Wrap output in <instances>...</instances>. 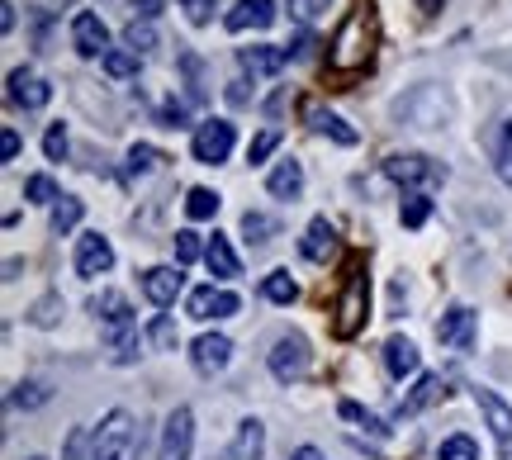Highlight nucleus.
I'll list each match as a JSON object with an SVG mask.
<instances>
[{
    "mask_svg": "<svg viewBox=\"0 0 512 460\" xmlns=\"http://www.w3.org/2000/svg\"><path fill=\"white\" fill-rule=\"evenodd\" d=\"M375 48H380V15H375V0H356L328 43V72L332 76L366 72Z\"/></svg>",
    "mask_w": 512,
    "mask_h": 460,
    "instance_id": "1",
    "label": "nucleus"
},
{
    "mask_svg": "<svg viewBox=\"0 0 512 460\" xmlns=\"http://www.w3.org/2000/svg\"><path fill=\"white\" fill-rule=\"evenodd\" d=\"M366 313H370V276L361 261H351L347 285H342V295L332 304V332L337 337H356V332L366 328Z\"/></svg>",
    "mask_w": 512,
    "mask_h": 460,
    "instance_id": "2",
    "label": "nucleus"
},
{
    "mask_svg": "<svg viewBox=\"0 0 512 460\" xmlns=\"http://www.w3.org/2000/svg\"><path fill=\"white\" fill-rule=\"evenodd\" d=\"M384 176L403 190H413V195H427V190L446 185V166L422 157V152H394V157H384Z\"/></svg>",
    "mask_w": 512,
    "mask_h": 460,
    "instance_id": "3",
    "label": "nucleus"
},
{
    "mask_svg": "<svg viewBox=\"0 0 512 460\" xmlns=\"http://www.w3.org/2000/svg\"><path fill=\"white\" fill-rule=\"evenodd\" d=\"M128 446H133V418H128L124 408H110V413L100 418V427H95V437H91L95 460H124Z\"/></svg>",
    "mask_w": 512,
    "mask_h": 460,
    "instance_id": "4",
    "label": "nucleus"
},
{
    "mask_svg": "<svg viewBox=\"0 0 512 460\" xmlns=\"http://www.w3.org/2000/svg\"><path fill=\"white\" fill-rule=\"evenodd\" d=\"M233 143H238V133H233V124H228V119H204L200 129H195L190 152H195V162L219 166V162H228V157H233Z\"/></svg>",
    "mask_w": 512,
    "mask_h": 460,
    "instance_id": "5",
    "label": "nucleus"
},
{
    "mask_svg": "<svg viewBox=\"0 0 512 460\" xmlns=\"http://www.w3.org/2000/svg\"><path fill=\"white\" fill-rule=\"evenodd\" d=\"M271 375L280 385H299V380L309 375V342H304L299 332H285L271 347Z\"/></svg>",
    "mask_w": 512,
    "mask_h": 460,
    "instance_id": "6",
    "label": "nucleus"
},
{
    "mask_svg": "<svg viewBox=\"0 0 512 460\" xmlns=\"http://www.w3.org/2000/svg\"><path fill=\"white\" fill-rule=\"evenodd\" d=\"M190 451H195V413L181 404V408H171V413H166L162 451H157V460H190Z\"/></svg>",
    "mask_w": 512,
    "mask_h": 460,
    "instance_id": "7",
    "label": "nucleus"
},
{
    "mask_svg": "<svg viewBox=\"0 0 512 460\" xmlns=\"http://www.w3.org/2000/svg\"><path fill=\"white\" fill-rule=\"evenodd\" d=\"M475 404L479 413H484V423H489V432H494V442H498V456L512 460V408L498 399L494 389H475Z\"/></svg>",
    "mask_w": 512,
    "mask_h": 460,
    "instance_id": "8",
    "label": "nucleus"
},
{
    "mask_svg": "<svg viewBox=\"0 0 512 460\" xmlns=\"http://www.w3.org/2000/svg\"><path fill=\"white\" fill-rule=\"evenodd\" d=\"M475 332H479V313L465 309V304H456V309L441 313L437 342H441V347H451V351H470V347H475Z\"/></svg>",
    "mask_w": 512,
    "mask_h": 460,
    "instance_id": "9",
    "label": "nucleus"
},
{
    "mask_svg": "<svg viewBox=\"0 0 512 460\" xmlns=\"http://www.w3.org/2000/svg\"><path fill=\"white\" fill-rule=\"evenodd\" d=\"M299 114H304V124H309L313 133H323V138H332L337 148H356V138H361V133H356V129L347 124V119H342V114L323 110L318 100H299Z\"/></svg>",
    "mask_w": 512,
    "mask_h": 460,
    "instance_id": "10",
    "label": "nucleus"
},
{
    "mask_svg": "<svg viewBox=\"0 0 512 460\" xmlns=\"http://www.w3.org/2000/svg\"><path fill=\"white\" fill-rule=\"evenodd\" d=\"M238 309H242V299L233 295V290H219V285H200V290L190 295V304H185V313L200 318V323H209V318H233Z\"/></svg>",
    "mask_w": 512,
    "mask_h": 460,
    "instance_id": "11",
    "label": "nucleus"
},
{
    "mask_svg": "<svg viewBox=\"0 0 512 460\" xmlns=\"http://www.w3.org/2000/svg\"><path fill=\"white\" fill-rule=\"evenodd\" d=\"M110 266H114L110 238H100V233H86V238H76V276H81V280H95V276H105Z\"/></svg>",
    "mask_w": 512,
    "mask_h": 460,
    "instance_id": "12",
    "label": "nucleus"
},
{
    "mask_svg": "<svg viewBox=\"0 0 512 460\" xmlns=\"http://www.w3.org/2000/svg\"><path fill=\"white\" fill-rule=\"evenodd\" d=\"M72 43L81 57H105L110 53V29H105V19L95 15V10H81L72 19Z\"/></svg>",
    "mask_w": 512,
    "mask_h": 460,
    "instance_id": "13",
    "label": "nucleus"
},
{
    "mask_svg": "<svg viewBox=\"0 0 512 460\" xmlns=\"http://www.w3.org/2000/svg\"><path fill=\"white\" fill-rule=\"evenodd\" d=\"M10 100H15L19 110H43V105L53 100V86H48L34 67H15V72H10Z\"/></svg>",
    "mask_w": 512,
    "mask_h": 460,
    "instance_id": "14",
    "label": "nucleus"
},
{
    "mask_svg": "<svg viewBox=\"0 0 512 460\" xmlns=\"http://www.w3.org/2000/svg\"><path fill=\"white\" fill-rule=\"evenodd\" d=\"M275 24V0H238L228 15H223V29L228 34H247V29H271Z\"/></svg>",
    "mask_w": 512,
    "mask_h": 460,
    "instance_id": "15",
    "label": "nucleus"
},
{
    "mask_svg": "<svg viewBox=\"0 0 512 460\" xmlns=\"http://www.w3.org/2000/svg\"><path fill=\"white\" fill-rule=\"evenodd\" d=\"M91 313L100 318L105 337H114V332H128V328H133V309H128V299L119 295V290H100V295L91 299Z\"/></svg>",
    "mask_w": 512,
    "mask_h": 460,
    "instance_id": "16",
    "label": "nucleus"
},
{
    "mask_svg": "<svg viewBox=\"0 0 512 460\" xmlns=\"http://www.w3.org/2000/svg\"><path fill=\"white\" fill-rule=\"evenodd\" d=\"M190 361H195L200 375H219V370L233 361V342H228L223 332H204L200 342L190 347Z\"/></svg>",
    "mask_w": 512,
    "mask_h": 460,
    "instance_id": "17",
    "label": "nucleus"
},
{
    "mask_svg": "<svg viewBox=\"0 0 512 460\" xmlns=\"http://www.w3.org/2000/svg\"><path fill=\"white\" fill-rule=\"evenodd\" d=\"M185 276L176 271V266H152V271H143V295L157 304V309H171L176 304V295H181Z\"/></svg>",
    "mask_w": 512,
    "mask_h": 460,
    "instance_id": "18",
    "label": "nucleus"
},
{
    "mask_svg": "<svg viewBox=\"0 0 512 460\" xmlns=\"http://www.w3.org/2000/svg\"><path fill=\"white\" fill-rule=\"evenodd\" d=\"M238 62L247 76H275L285 72L290 62V48H275V43H256V48H238Z\"/></svg>",
    "mask_w": 512,
    "mask_h": 460,
    "instance_id": "19",
    "label": "nucleus"
},
{
    "mask_svg": "<svg viewBox=\"0 0 512 460\" xmlns=\"http://www.w3.org/2000/svg\"><path fill=\"white\" fill-rule=\"evenodd\" d=\"M261 456H266V427L256 423V418H242L238 437L228 442V451L219 460H261Z\"/></svg>",
    "mask_w": 512,
    "mask_h": 460,
    "instance_id": "20",
    "label": "nucleus"
},
{
    "mask_svg": "<svg viewBox=\"0 0 512 460\" xmlns=\"http://www.w3.org/2000/svg\"><path fill=\"white\" fill-rule=\"evenodd\" d=\"M204 266H209V276H219V280H238L242 276V261H238L233 242L223 238V233L209 238V247H204Z\"/></svg>",
    "mask_w": 512,
    "mask_h": 460,
    "instance_id": "21",
    "label": "nucleus"
},
{
    "mask_svg": "<svg viewBox=\"0 0 512 460\" xmlns=\"http://www.w3.org/2000/svg\"><path fill=\"white\" fill-rule=\"evenodd\" d=\"M418 366H422V356H418V347H413L408 337H389V342H384V370H389L394 380L418 375Z\"/></svg>",
    "mask_w": 512,
    "mask_h": 460,
    "instance_id": "22",
    "label": "nucleus"
},
{
    "mask_svg": "<svg viewBox=\"0 0 512 460\" xmlns=\"http://www.w3.org/2000/svg\"><path fill=\"white\" fill-rule=\"evenodd\" d=\"M266 190H271L275 200H299V195H304V166L280 162L271 176H266Z\"/></svg>",
    "mask_w": 512,
    "mask_h": 460,
    "instance_id": "23",
    "label": "nucleus"
},
{
    "mask_svg": "<svg viewBox=\"0 0 512 460\" xmlns=\"http://www.w3.org/2000/svg\"><path fill=\"white\" fill-rule=\"evenodd\" d=\"M332 247H337V228H332L328 219H313L309 233H304V242H299V252H304L309 261H328Z\"/></svg>",
    "mask_w": 512,
    "mask_h": 460,
    "instance_id": "24",
    "label": "nucleus"
},
{
    "mask_svg": "<svg viewBox=\"0 0 512 460\" xmlns=\"http://www.w3.org/2000/svg\"><path fill=\"white\" fill-rule=\"evenodd\" d=\"M100 67L114 76V81H128V76H138V67H143V57L133 53V48H110V53L100 57Z\"/></svg>",
    "mask_w": 512,
    "mask_h": 460,
    "instance_id": "25",
    "label": "nucleus"
},
{
    "mask_svg": "<svg viewBox=\"0 0 512 460\" xmlns=\"http://www.w3.org/2000/svg\"><path fill=\"white\" fill-rule=\"evenodd\" d=\"M494 162H498V181L512 190V119H503L494 133Z\"/></svg>",
    "mask_w": 512,
    "mask_h": 460,
    "instance_id": "26",
    "label": "nucleus"
},
{
    "mask_svg": "<svg viewBox=\"0 0 512 460\" xmlns=\"http://www.w3.org/2000/svg\"><path fill=\"white\" fill-rule=\"evenodd\" d=\"M261 295L271 299V304H294V299H299V285H294L290 271H271V276L261 280Z\"/></svg>",
    "mask_w": 512,
    "mask_h": 460,
    "instance_id": "27",
    "label": "nucleus"
},
{
    "mask_svg": "<svg viewBox=\"0 0 512 460\" xmlns=\"http://www.w3.org/2000/svg\"><path fill=\"white\" fill-rule=\"evenodd\" d=\"M81 214H86V204L76 200V195H62V200L53 204V233L62 238V233H72L76 223H81Z\"/></svg>",
    "mask_w": 512,
    "mask_h": 460,
    "instance_id": "28",
    "label": "nucleus"
},
{
    "mask_svg": "<svg viewBox=\"0 0 512 460\" xmlns=\"http://www.w3.org/2000/svg\"><path fill=\"white\" fill-rule=\"evenodd\" d=\"M441 399V375H422L418 380V389L403 399V413H422L427 404H437Z\"/></svg>",
    "mask_w": 512,
    "mask_h": 460,
    "instance_id": "29",
    "label": "nucleus"
},
{
    "mask_svg": "<svg viewBox=\"0 0 512 460\" xmlns=\"http://www.w3.org/2000/svg\"><path fill=\"white\" fill-rule=\"evenodd\" d=\"M219 195H214V190H204V185H195V190H190V195H185V214H190V219L200 223V219H214V214H219Z\"/></svg>",
    "mask_w": 512,
    "mask_h": 460,
    "instance_id": "30",
    "label": "nucleus"
},
{
    "mask_svg": "<svg viewBox=\"0 0 512 460\" xmlns=\"http://www.w3.org/2000/svg\"><path fill=\"white\" fill-rule=\"evenodd\" d=\"M181 72H185V81H190V105H204L209 100V91H204V62L195 53H181Z\"/></svg>",
    "mask_w": 512,
    "mask_h": 460,
    "instance_id": "31",
    "label": "nucleus"
},
{
    "mask_svg": "<svg viewBox=\"0 0 512 460\" xmlns=\"http://www.w3.org/2000/svg\"><path fill=\"white\" fill-rule=\"evenodd\" d=\"M124 48H133L138 57H143L147 48H157V29H152V19H128V29H124Z\"/></svg>",
    "mask_w": 512,
    "mask_h": 460,
    "instance_id": "32",
    "label": "nucleus"
},
{
    "mask_svg": "<svg viewBox=\"0 0 512 460\" xmlns=\"http://www.w3.org/2000/svg\"><path fill=\"white\" fill-rule=\"evenodd\" d=\"M138 347H143L138 328L114 332V337H110V361H114V366H128V361H138Z\"/></svg>",
    "mask_w": 512,
    "mask_h": 460,
    "instance_id": "33",
    "label": "nucleus"
},
{
    "mask_svg": "<svg viewBox=\"0 0 512 460\" xmlns=\"http://www.w3.org/2000/svg\"><path fill=\"white\" fill-rule=\"evenodd\" d=\"M53 399V389L43 385V380H24V385L10 389V404L15 408H38V404H48Z\"/></svg>",
    "mask_w": 512,
    "mask_h": 460,
    "instance_id": "34",
    "label": "nucleus"
},
{
    "mask_svg": "<svg viewBox=\"0 0 512 460\" xmlns=\"http://www.w3.org/2000/svg\"><path fill=\"white\" fill-rule=\"evenodd\" d=\"M437 460H479V446L465 437V432H456V437H446V442L437 446Z\"/></svg>",
    "mask_w": 512,
    "mask_h": 460,
    "instance_id": "35",
    "label": "nucleus"
},
{
    "mask_svg": "<svg viewBox=\"0 0 512 460\" xmlns=\"http://www.w3.org/2000/svg\"><path fill=\"white\" fill-rule=\"evenodd\" d=\"M242 233H247V242H256V247H261V242L275 238V219H266V214L247 209V214H242Z\"/></svg>",
    "mask_w": 512,
    "mask_h": 460,
    "instance_id": "36",
    "label": "nucleus"
},
{
    "mask_svg": "<svg viewBox=\"0 0 512 460\" xmlns=\"http://www.w3.org/2000/svg\"><path fill=\"white\" fill-rule=\"evenodd\" d=\"M91 437L95 432H86V427H72V432H67V442H62V460H95Z\"/></svg>",
    "mask_w": 512,
    "mask_h": 460,
    "instance_id": "37",
    "label": "nucleus"
},
{
    "mask_svg": "<svg viewBox=\"0 0 512 460\" xmlns=\"http://www.w3.org/2000/svg\"><path fill=\"white\" fill-rule=\"evenodd\" d=\"M24 200L29 204H57L62 195H57L53 176H29V181H24Z\"/></svg>",
    "mask_w": 512,
    "mask_h": 460,
    "instance_id": "38",
    "label": "nucleus"
},
{
    "mask_svg": "<svg viewBox=\"0 0 512 460\" xmlns=\"http://www.w3.org/2000/svg\"><path fill=\"white\" fill-rule=\"evenodd\" d=\"M399 219H403V228H422V223L432 219V200H427V195H408L399 209Z\"/></svg>",
    "mask_w": 512,
    "mask_h": 460,
    "instance_id": "39",
    "label": "nucleus"
},
{
    "mask_svg": "<svg viewBox=\"0 0 512 460\" xmlns=\"http://www.w3.org/2000/svg\"><path fill=\"white\" fill-rule=\"evenodd\" d=\"M275 148H280V129H275V124H271V129H261V133H256V138H252V148H247V162H252V166H261V162H266V157H271Z\"/></svg>",
    "mask_w": 512,
    "mask_h": 460,
    "instance_id": "40",
    "label": "nucleus"
},
{
    "mask_svg": "<svg viewBox=\"0 0 512 460\" xmlns=\"http://www.w3.org/2000/svg\"><path fill=\"white\" fill-rule=\"evenodd\" d=\"M204 247H209V242H200V233H190V228H181V233H176V261H181V266L200 261Z\"/></svg>",
    "mask_w": 512,
    "mask_h": 460,
    "instance_id": "41",
    "label": "nucleus"
},
{
    "mask_svg": "<svg viewBox=\"0 0 512 460\" xmlns=\"http://www.w3.org/2000/svg\"><path fill=\"white\" fill-rule=\"evenodd\" d=\"M337 413H342L347 423H361V427H366V432H384V423H380V418H375V413H366V408H361V404H351V399H342V404H337Z\"/></svg>",
    "mask_w": 512,
    "mask_h": 460,
    "instance_id": "42",
    "label": "nucleus"
},
{
    "mask_svg": "<svg viewBox=\"0 0 512 460\" xmlns=\"http://www.w3.org/2000/svg\"><path fill=\"white\" fill-rule=\"evenodd\" d=\"M57 318H62V299L48 295V299H38L34 313H29V323H38V328H53Z\"/></svg>",
    "mask_w": 512,
    "mask_h": 460,
    "instance_id": "43",
    "label": "nucleus"
},
{
    "mask_svg": "<svg viewBox=\"0 0 512 460\" xmlns=\"http://www.w3.org/2000/svg\"><path fill=\"white\" fill-rule=\"evenodd\" d=\"M157 162H162V152L147 148V143H133V148H128V171H138V176H143V171H152Z\"/></svg>",
    "mask_w": 512,
    "mask_h": 460,
    "instance_id": "44",
    "label": "nucleus"
},
{
    "mask_svg": "<svg viewBox=\"0 0 512 460\" xmlns=\"http://www.w3.org/2000/svg\"><path fill=\"white\" fill-rule=\"evenodd\" d=\"M43 152H48V162H62V157H67V129H62V124H48V133H43Z\"/></svg>",
    "mask_w": 512,
    "mask_h": 460,
    "instance_id": "45",
    "label": "nucleus"
},
{
    "mask_svg": "<svg viewBox=\"0 0 512 460\" xmlns=\"http://www.w3.org/2000/svg\"><path fill=\"white\" fill-rule=\"evenodd\" d=\"M176 5L185 10V19H190V24H209V19H214V10H219L214 0H176Z\"/></svg>",
    "mask_w": 512,
    "mask_h": 460,
    "instance_id": "46",
    "label": "nucleus"
},
{
    "mask_svg": "<svg viewBox=\"0 0 512 460\" xmlns=\"http://www.w3.org/2000/svg\"><path fill=\"white\" fill-rule=\"evenodd\" d=\"M328 5H332V0H290V15L299 19V24H313V19L323 15Z\"/></svg>",
    "mask_w": 512,
    "mask_h": 460,
    "instance_id": "47",
    "label": "nucleus"
},
{
    "mask_svg": "<svg viewBox=\"0 0 512 460\" xmlns=\"http://www.w3.org/2000/svg\"><path fill=\"white\" fill-rule=\"evenodd\" d=\"M147 337H152L157 347H166V351H171V347H176V323H171V318H166V313H162V318H157V323L147 328Z\"/></svg>",
    "mask_w": 512,
    "mask_h": 460,
    "instance_id": "48",
    "label": "nucleus"
},
{
    "mask_svg": "<svg viewBox=\"0 0 512 460\" xmlns=\"http://www.w3.org/2000/svg\"><path fill=\"white\" fill-rule=\"evenodd\" d=\"M157 119H162V129H185V105L181 100H166Z\"/></svg>",
    "mask_w": 512,
    "mask_h": 460,
    "instance_id": "49",
    "label": "nucleus"
},
{
    "mask_svg": "<svg viewBox=\"0 0 512 460\" xmlns=\"http://www.w3.org/2000/svg\"><path fill=\"white\" fill-rule=\"evenodd\" d=\"M19 148H24V143H19V133H15V129H5V138H0V157H5V162H15Z\"/></svg>",
    "mask_w": 512,
    "mask_h": 460,
    "instance_id": "50",
    "label": "nucleus"
},
{
    "mask_svg": "<svg viewBox=\"0 0 512 460\" xmlns=\"http://www.w3.org/2000/svg\"><path fill=\"white\" fill-rule=\"evenodd\" d=\"M0 29H5V34L15 29V0H0Z\"/></svg>",
    "mask_w": 512,
    "mask_h": 460,
    "instance_id": "51",
    "label": "nucleus"
},
{
    "mask_svg": "<svg viewBox=\"0 0 512 460\" xmlns=\"http://www.w3.org/2000/svg\"><path fill=\"white\" fill-rule=\"evenodd\" d=\"M133 10H138V19H152L162 10V0H133Z\"/></svg>",
    "mask_w": 512,
    "mask_h": 460,
    "instance_id": "52",
    "label": "nucleus"
},
{
    "mask_svg": "<svg viewBox=\"0 0 512 460\" xmlns=\"http://www.w3.org/2000/svg\"><path fill=\"white\" fill-rule=\"evenodd\" d=\"M228 100H233V105H247V100H252V95H247V81H233V86H228Z\"/></svg>",
    "mask_w": 512,
    "mask_h": 460,
    "instance_id": "53",
    "label": "nucleus"
},
{
    "mask_svg": "<svg viewBox=\"0 0 512 460\" xmlns=\"http://www.w3.org/2000/svg\"><path fill=\"white\" fill-rule=\"evenodd\" d=\"M290 460H323V451H318V446H299Z\"/></svg>",
    "mask_w": 512,
    "mask_h": 460,
    "instance_id": "54",
    "label": "nucleus"
},
{
    "mask_svg": "<svg viewBox=\"0 0 512 460\" xmlns=\"http://www.w3.org/2000/svg\"><path fill=\"white\" fill-rule=\"evenodd\" d=\"M418 10H422V15H437V10H441V0H418Z\"/></svg>",
    "mask_w": 512,
    "mask_h": 460,
    "instance_id": "55",
    "label": "nucleus"
},
{
    "mask_svg": "<svg viewBox=\"0 0 512 460\" xmlns=\"http://www.w3.org/2000/svg\"><path fill=\"white\" fill-rule=\"evenodd\" d=\"M29 460H43V456H29Z\"/></svg>",
    "mask_w": 512,
    "mask_h": 460,
    "instance_id": "56",
    "label": "nucleus"
}]
</instances>
